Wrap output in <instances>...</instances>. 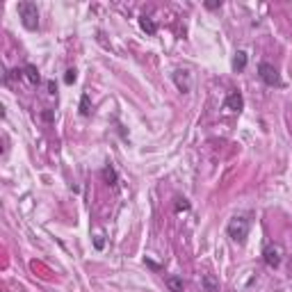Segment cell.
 <instances>
[{"label":"cell","mask_w":292,"mask_h":292,"mask_svg":"<svg viewBox=\"0 0 292 292\" xmlns=\"http://www.w3.org/2000/svg\"><path fill=\"white\" fill-rule=\"evenodd\" d=\"M249 228H251V219L246 217V214H235V217H231V222H228L226 233L233 242L242 244V242L246 240V235H249Z\"/></svg>","instance_id":"6da1fadb"},{"label":"cell","mask_w":292,"mask_h":292,"mask_svg":"<svg viewBox=\"0 0 292 292\" xmlns=\"http://www.w3.org/2000/svg\"><path fill=\"white\" fill-rule=\"evenodd\" d=\"M16 12H18V18H21L25 30H36V27H39V9H36L34 3L23 0V3L16 5Z\"/></svg>","instance_id":"7a4b0ae2"},{"label":"cell","mask_w":292,"mask_h":292,"mask_svg":"<svg viewBox=\"0 0 292 292\" xmlns=\"http://www.w3.org/2000/svg\"><path fill=\"white\" fill-rule=\"evenodd\" d=\"M283 256H285V251H283V246L278 244V242H269V244H265L263 260H265V265H267L269 269H276L278 265L283 263Z\"/></svg>","instance_id":"3957f363"},{"label":"cell","mask_w":292,"mask_h":292,"mask_svg":"<svg viewBox=\"0 0 292 292\" xmlns=\"http://www.w3.org/2000/svg\"><path fill=\"white\" fill-rule=\"evenodd\" d=\"M258 78L267 87H283V80H281V76H278L276 66L269 64V62H260L258 64Z\"/></svg>","instance_id":"277c9868"},{"label":"cell","mask_w":292,"mask_h":292,"mask_svg":"<svg viewBox=\"0 0 292 292\" xmlns=\"http://www.w3.org/2000/svg\"><path fill=\"white\" fill-rule=\"evenodd\" d=\"M224 107H226L228 112H240V110L244 107V98H242L240 91H231V94L226 96V103H224Z\"/></svg>","instance_id":"5b68a950"},{"label":"cell","mask_w":292,"mask_h":292,"mask_svg":"<svg viewBox=\"0 0 292 292\" xmlns=\"http://www.w3.org/2000/svg\"><path fill=\"white\" fill-rule=\"evenodd\" d=\"M173 82H176V87L185 94V91H190V87H192V78H190V71H180L178 68L176 73H173Z\"/></svg>","instance_id":"8992f818"},{"label":"cell","mask_w":292,"mask_h":292,"mask_svg":"<svg viewBox=\"0 0 292 292\" xmlns=\"http://www.w3.org/2000/svg\"><path fill=\"white\" fill-rule=\"evenodd\" d=\"M246 59H249V57H246V53H244V50H237V53L233 55V62H231L233 71H237V73H240V71H244V68H246Z\"/></svg>","instance_id":"52a82bcc"},{"label":"cell","mask_w":292,"mask_h":292,"mask_svg":"<svg viewBox=\"0 0 292 292\" xmlns=\"http://www.w3.org/2000/svg\"><path fill=\"white\" fill-rule=\"evenodd\" d=\"M139 27L146 32V34H155V32H158V25H155V21L151 16H141L139 18Z\"/></svg>","instance_id":"ba28073f"},{"label":"cell","mask_w":292,"mask_h":292,"mask_svg":"<svg viewBox=\"0 0 292 292\" xmlns=\"http://www.w3.org/2000/svg\"><path fill=\"white\" fill-rule=\"evenodd\" d=\"M23 71H25V78H27V80L32 82V85H39V82H41V76H39V71H36V68L32 66V64H27V66L23 68Z\"/></svg>","instance_id":"9c48e42d"},{"label":"cell","mask_w":292,"mask_h":292,"mask_svg":"<svg viewBox=\"0 0 292 292\" xmlns=\"http://www.w3.org/2000/svg\"><path fill=\"white\" fill-rule=\"evenodd\" d=\"M167 287H169V292H182V278H178V276H167Z\"/></svg>","instance_id":"30bf717a"},{"label":"cell","mask_w":292,"mask_h":292,"mask_svg":"<svg viewBox=\"0 0 292 292\" xmlns=\"http://www.w3.org/2000/svg\"><path fill=\"white\" fill-rule=\"evenodd\" d=\"M203 285H205V290H208V292H219L217 281H214V276H210V274H205V276H203Z\"/></svg>","instance_id":"8fae6325"},{"label":"cell","mask_w":292,"mask_h":292,"mask_svg":"<svg viewBox=\"0 0 292 292\" xmlns=\"http://www.w3.org/2000/svg\"><path fill=\"white\" fill-rule=\"evenodd\" d=\"M103 178L107 180V185H117V171L112 167H105L103 169Z\"/></svg>","instance_id":"7c38bea8"},{"label":"cell","mask_w":292,"mask_h":292,"mask_svg":"<svg viewBox=\"0 0 292 292\" xmlns=\"http://www.w3.org/2000/svg\"><path fill=\"white\" fill-rule=\"evenodd\" d=\"M89 112H91V107H89V94H82V98H80V114H82V117H89Z\"/></svg>","instance_id":"4fadbf2b"},{"label":"cell","mask_w":292,"mask_h":292,"mask_svg":"<svg viewBox=\"0 0 292 292\" xmlns=\"http://www.w3.org/2000/svg\"><path fill=\"white\" fill-rule=\"evenodd\" d=\"M76 80H78V71L76 68H68L66 76H64V82H66V85H73Z\"/></svg>","instance_id":"5bb4252c"},{"label":"cell","mask_w":292,"mask_h":292,"mask_svg":"<svg viewBox=\"0 0 292 292\" xmlns=\"http://www.w3.org/2000/svg\"><path fill=\"white\" fill-rule=\"evenodd\" d=\"M205 7H208V9H219V7H222V3H219V0H212V3H205Z\"/></svg>","instance_id":"9a60e30c"},{"label":"cell","mask_w":292,"mask_h":292,"mask_svg":"<svg viewBox=\"0 0 292 292\" xmlns=\"http://www.w3.org/2000/svg\"><path fill=\"white\" fill-rule=\"evenodd\" d=\"M96 249H103V235H96Z\"/></svg>","instance_id":"2e32d148"}]
</instances>
